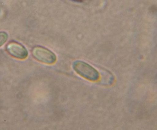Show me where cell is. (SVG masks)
<instances>
[{
	"mask_svg": "<svg viewBox=\"0 0 157 130\" xmlns=\"http://www.w3.org/2000/svg\"><path fill=\"white\" fill-rule=\"evenodd\" d=\"M32 55L38 61L46 65H52L55 63L57 57L55 54L50 50L42 46L34 47L32 51Z\"/></svg>",
	"mask_w": 157,
	"mask_h": 130,
	"instance_id": "cell-2",
	"label": "cell"
},
{
	"mask_svg": "<svg viewBox=\"0 0 157 130\" xmlns=\"http://www.w3.org/2000/svg\"><path fill=\"white\" fill-rule=\"evenodd\" d=\"M8 39V35L4 31H0V47L7 42Z\"/></svg>",
	"mask_w": 157,
	"mask_h": 130,
	"instance_id": "cell-4",
	"label": "cell"
},
{
	"mask_svg": "<svg viewBox=\"0 0 157 130\" xmlns=\"http://www.w3.org/2000/svg\"><path fill=\"white\" fill-rule=\"evenodd\" d=\"M75 71L81 77L91 81H98L100 75L97 69L84 61H76L73 63Z\"/></svg>",
	"mask_w": 157,
	"mask_h": 130,
	"instance_id": "cell-1",
	"label": "cell"
},
{
	"mask_svg": "<svg viewBox=\"0 0 157 130\" xmlns=\"http://www.w3.org/2000/svg\"><path fill=\"white\" fill-rule=\"evenodd\" d=\"M6 48L9 54L15 58L24 60L28 56V52L26 47L20 43H9L6 45Z\"/></svg>",
	"mask_w": 157,
	"mask_h": 130,
	"instance_id": "cell-3",
	"label": "cell"
}]
</instances>
